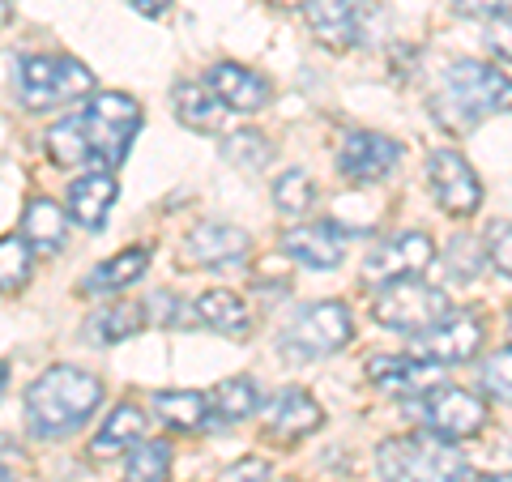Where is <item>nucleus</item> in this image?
<instances>
[{
    "label": "nucleus",
    "instance_id": "nucleus-1",
    "mask_svg": "<svg viewBox=\"0 0 512 482\" xmlns=\"http://www.w3.org/2000/svg\"><path fill=\"white\" fill-rule=\"evenodd\" d=\"M103 401L99 376L82 372V367H47V372L26 389V423L39 440H56L77 431Z\"/></svg>",
    "mask_w": 512,
    "mask_h": 482
},
{
    "label": "nucleus",
    "instance_id": "nucleus-2",
    "mask_svg": "<svg viewBox=\"0 0 512 482\" xmlns=\"http://www.w3.org/2000/svg\"><path fill=\"white\" fill-rule=\"evenodd\" d=\"M495 111H508V73L504 64L491 69V64L478 60H457L448 64L436 94H431V116H436L448 133H470Z\"/></svg>",
    "mask_w": 512,
    "mask_h": 482
},
{
    "label": "nucleus",
    "instance_id": "nucleus-3",
    "mask_svg": "<svg viewBox=\"0 0 512 482\" xmlns=\"http://www.w3.org/2000/svg\"><path fill=\"white\" fill-rule=\"evenodd\" d=\"M376 470L384 482H470L466 453L427 427L384 440L376 448Z\"/></svg>",
    "mask_w": 512,
    "mask_h": 482
},
{
    "label": "nucleus",
    "instance_id": "nucleus-4",
    "mask_svg": "<svg viewBox=\"0 0 512 482\" xmlns=\"http://www.w3.org/2000/svg\"><path fill=\"white\" fill-rule=\"evenodd\" d=\"M77 120H82V137H86V150H90V163L99 167H116L124 163L128 146H133L137 128H141V107L128 99V94H94L86 103V111H77Z\"/></svg>",
    "mask_w": 512,
    "mask_h": 482
},
{
    "label": "nucleus",
    "instance_id": "nucleus-5",
    "mask_svg": "<svg viewBox=\"0 0 512 482\" xmlns=\"http://www.w3.org/2000/svg\"><path fill=\"white\" fill-rule=\"evenodd\" d=\"M13 82H18V99L30 111H47V107L86 99L94 90V73L73 56H26Z\"/></svg>",
    "mask_w": 512,
    "mask_h": 482
},
{
    "label": "nucleus",
    "instance_id": "nucleus-6",
    "mask_svg": "<svg viewBox=\"0 0 512 482\" xmlns=\"http://www.w3.org/2000/svg\"><path fill=\"white\" fill-rule=\"evenodd\" d=\"M355 333V320L342 308L338 299H325V303H308L299 308L282 329V355L291 359H325V355H338V350L350 342Z\"/></svg>",
    "mask_w": 512,
    "mask_h": 482
},
{
    "label": "nucleus",
    "instance_id": "nucleus-7",
    "mask_svg": "<svg viewBox=\"0 0 512 482\" xmlns=\"http://www.w3.org/2000/svg\"><path fill=\"white\" fill-rule=\"evenodd\" d=\"M453 312V303L440 286H427L419 278H402V282H389L372 303V316L380 320L384 329H397V333H419L431 329L436 320H444Z\"/></svg>",
    "mask_w": 512,
    "mask_h": 482
},
{
    "label": "nucleus",
    "instance_id": "nucleus-8",
    "mask_svg": "<svg viewBox=\"0 0 512 482\" xmlns=\"http://www.w3.org/2000/svg\"><path fill=\"white\" fill-rule=\"evenodd\" d=\"M419 419L427 431H436L444 440H470L487 427V406L483 397H474L466 389H448V384H436L419 397Z\"/></svg>",
    "mask_w": 512,
    "mask_h": 482
},
{
    "label": "nucleus",
    "instance_id": "nucleus-9",
    "mask_svg": "<svg viewBox=\"0 0 512 482\" xmlns=\"http://www.w3.org/2000/svg\"><path fill=\"white\" fill-rule=\"evenodd\" d=\"M303 18L320 43L359 47L372 39V22L380 18V9L372 0H303Z\"/></svg>",
    "mask_w": 512,
    "mask_h": 482
},
{
    "label": "nucleus",
    "instance_id": "nucleus-10",
    "mask_svg": "<svg viewBox=\"0 0 512 482\" xmlns=\"http://www.w3.org/2000/svg\"><path fill=\"white\" fill-rule=\"evenodd\" d=\"M410 355H419L427 363H466L478 355L483 346V320L474 312H448L444 320H436L431 329H419L410 333Z\"/></svg>",
    "mask_w": 512,
    "mask_h": 482
},
{
    "label": "nucleus",
    "instance_id": "nucleus-11",
    "mask_svg": "<svg viewBox=\"0 0 512 482\" xmlns=\"http://www.w3.org/2000/svg\"><path fill=\"white\" fill-rule=\"evenodd\" d=\"M431 261H436V244H431V235L406 231V235L380 239V244L367 252L363 278L372 286H389V282H402V278H419Z\"/></svg>",
    "mask_w": 512,
    "mask_h": 482
},
{
    "label": "nucleus",
    "instance_id": "nucleus-12",
    "mask_svg": "<svg viewBox=\"0 0 512 482\" xmlns=\"http://www.w3.org/2000/svg\"><path fill=\"white\" fill-rule=\"evenodd\" d=\"M427 188L440 210L448 214H474L483 205V184L474 167L457 150H431L427 154Z\"/></svg>",
    "mask_w": 512,
    "mask_h": 482
},
{
    "label": "nucleus",
    "instance_id": "nucleus-13",
    "mask_svg": "<svg viewBox=\"0 0 512 482\" xmlns=\"http://www.w3.org/2000/svg\"><path fill=\"white\" fill-rule=\"evenodd\" d=\"M397 163H402V146L384 133H367V128L346 133L342 146H338V171L346 180H359V184L384 180V175L397 171Z\"/></svg>",
    "mask_w": 512,
    "mask_h": 482
},
{
    "label": "nucleus",
    "instance_id": "nucleus-14",
    "mask_svg": "<svg viewBox=\"0 0 512 482\" xmlns=\"http://www.w3.org/2000/svg\"><path fill=\"white\" fill-rule=\"evenodd\" d=\"M261 419H265L269 436L291 444V440L312 436V431L325 423V410H320V401H316L308 389H278L274 397L265 401Z\"/></svg>",
    "mask_w": 512,
    "mask_h": 482
},
{
    "label": "nucleus",
    "instance_id": "nucleus-15",
    "mask_svg": "<svg viewBox=\"0 0 512 482\" xmlns=\"http://www.w3.org/2000/svg\"><path fill=\"white\" fill-rule=\"evenodd\" d=\"M367 380L393 397H423L427 389L440 384V363H427L419 355H397V359L376 355L367 359Z\"/></svg>",
    "mask_w": 512,
    "mask_h": 482
},
{
    "label": "nucleus",
    "instance_id": "nucleus-16",
    "mask_svg": "<svg viewBox=\"0 0 512 482\" xmlns=\"http://www.w3.org/2000/svg\"><path fill=\"white\" fill-rule=\"evenodd\" d=\"M346 244H350V231L338 227V222H312V227H295V231L282 235V252L308 269L342 265Z\"/></svg>",
    "mask_w": 512,
    "mask_h": 482
},
{
    "label": "nucleus",
    "instance_id": "nucleus-17",
    "mask_svg": "<svg viewBox=\"0 0 512 482\" xmlns=\"http://www.w3.org/2000/svg\"><path fill=\"white\" fill-rule=\"evenodd\" d=\"M205 90H210L227 111L231 107L235 111H261L269 103V94H274V86H269L261 73H252L235 60H218L214 69L205 73Z\"/></svg>",
    "mask_w": 512,
    "mask_h": 482
},
{
    "label": "nucleus",
    "instance_id": "nucleus-18",
    "mask_svg": "<svg viewBox=\"0 0 512 482\" xmlns=\"http://www.w3.org/2000/svg\"><path fill=\"white\" fill-rule=\"evenodd\" d=\"M252 239L248 231L231 227V222H201V227H192L188 239H184V256L192 265H239L248 256Z\"/></svg>",
    "mask_w": 512,
    "mask_h": 482
},
{
    "label": "nucleus",
    "instance_id": "nucleus-19",
    "mask_svg": "<svg viewBox=\"0 0 512 482\" xmlns=\"http://www.w3.org/2000/svg\"><path fill=\"white\" fill-rule=\"evenodd\" d=\"M116 192H120V184L107 167L86 171L82 180H73V188H69V218L82 222L86 231H99L111 214V205H116Z\"/></svg>",
    "mask_w": 512,
    "mask_h": 482
},
{
    "label": "nucleus",
    "instance_id": "nucleus-20",
    "mask_svg": "<svg viewBox=\"0 0 512 482\" xmlns=\"http://www.w3.org/2000/svg\"><path fill=\"white\" fill-rule=\"evenodd\" d=\"M192 312H197L201 325H210L222 337H235V342H244V337L256 329L252 308H244V299H239L235 291H205Z\"/></svg>",
    "mask_w": 512,
    "mask_h": 482
},
{
    "label": "nucleus",
    "instance_id": "nucleus-21",
    "mask_svg": "<svg viewBox=\"0 0 512 482\" xmlns=\"http://www.w3.org/2000/svg\"><path fill=\"white\" fill-rule=\"evenodd\" d=\"M146 325H150L146 303H111V308H99L86 320V337H90V346H116V342L137 337Z\"/></svg>",
    "mask_w": 512,
    "mask_h": 482
},
{
    "label": "nucleus",
    "instance_id": "nucleus-22",
    "mask_svg": "<svg viewBox=\"0 0 512 482\" xmlns=\"http://www.w3.org/2000/svg\"><path fill=\"white\" fill-rule=\"evenodd\" d=\"M18 235L26 239L30 248H39V252H60L64 248V235H69V214H64L56 201L35 197V201L26 205Z\"/></svg>",
    "mask_w": 512,
    "mask_h": 482
},
{
    "label": "nucleus",
    "instance_id": "nucleus-23",
    "mask_svg": "<svg viewBox=\"0 0 512 482\" xmlns=\"http://www.w3.org/2000/svg\"><path fill=\"white\" fill-rule=\"evenodd\" d=\"M175 116H180L184 128L205 133V137H214L227 128V107H222L205 86H175Z\"/></svg>",
    "mask_w": 512,
    "mask_h": 482
},
{
    "label": "nucleus",
    "instance_id": "nucleus-24",
    "mask_svg": "<svg viewBox=\"0 0 512 482\" xmlns=\"http://www.w3.org/2000/svg\"><path fill=\"white\" fill-rule=\"evenodd\" d=\"M205 406H210V414L218 423H244L248 414L261 410V393H256V384L248 376H227L210 389Z\"/></svg>",
    "mask_w": 512,
    "mask_h": 482
},
{
    "label": "nucleus",
    "instance_id": "nucleus-25",
    "mask_svg": "<svg viewBox=\"0 0 512 482\" xmlns=\"http://www.w3.org/2000/svg\"><path fill=\"white\" fill-rule=\"evenodd\" d=\"M141 436H146V410H137V406H124L120 410H111V419L103 423V431L94 436L90 444V453L94 457H116V453H128Z\"/></svg>",
    "mask_w": 512,
    "mask_h": 482
},
{
    "label": "nucleus",
    "instance_id": "nucleus-26",
    "mask_svg": "<svg viewBox=\"0 0 512 482\" xmlns=\"http://www.w3.org/2000/svg\"><path fill=\"white\" fill-rule=\"evenodd\" d=\"M146 269H150V252H146V248H124L120 256H111V261H103L99 269L90 273V278L82 282V291H86V295L120 291V286H133Z\"/></svg>",
    "mask_w": 512,
    "mask_h": 482
},
{
    "label": "nucleus",
    "instance_id": "nucleus-27",
    "mask_svg": "<svg viewBox=\"0 0 512 482\" xmlns=\"http://www.w3.org/2000/svg\"><path fill=\"white\" fill-rule=\"evenodd\" d=\"M154 414L180 431H197L210 423V406H205V393H188V389H163L154 393Z\"/></svg>",
    "mask_w": 512,
    "mask_h": 482
},
{
    "label": "nucleus",
    "instance_id": "nucleus-28",
    "mask_svg": "<svg viewBox=\"0 0 512 482\" xmlns=\"http://www.w3.org/2000/svg\"><path fill=\"white\" fill-rule=\"evenodd\" d=\"M124 474H128V482H171V444L141 436L128 448Z\"/></svg>",
    "mask_w": 512,
    "mask_h": 482
},
{
    "label": "nucleus",
    "instance_id": "nucleus-29",
    "mask_svg": "<svg viewBox=\"0 0 512 482\" xmlns=\"http://www.w3.org/2000/svg\"><path fill=\"white\" fill-rule=\"evenodd\" d=\"M47 154H52V163H60V167H86L90 150H86V137H82V120L64 116L60 124L47 128Z\"/></svg>",
    "mask_w": 512,
    "mask_h": 482
},
{
    "label": "nucleus",
    "instance_id": "nucleus-30",
    "mask_svg": "<svg viewBox=\"0 0 512 482\" xmlns=\"http://www.w3.org/2000/svg\"><path fill=\"white\" fill-rule=\"evenodd\" d=\"M222 158L239 171H261L269 158H274V141L265 133H252V128H239V133L222 141Z\"/></svg>",
    "mask_w": 512,
    "mask_h": 482
},
{
    "label": "nucleus",
    "instance_id": "nucleus-31",
    "mask_svg": "<svg viewBox=\"0 0 512 482\" xmlns=\"http://www.w3.org/2000/svg\"><path fill=\"white\" fill-rule=\"evenodd\" d=\"M274 205H278L286 218L308 214L312 205H316V184H312V175L303 171V167H291L286 175H278V184H274Z\"/></svg>",
    "mask_w": 512,
    "mask_h": 482
},
{
    "label": "nucleus",
    "instance_id": "nucleus-32",
    "mask_svg": "<svg viewBox=\"0 0 512 482\" xmlns=\"http://www.w3.org/2000/svg\"><path fill=\"white\" fill-rule=\"evenodd\" d=\"M30 256H35V248H30L22 235L0 239V291H18V286H26Z\"/></svg>",
    "mask_w": 512,
    "mask_h": 482
},
{
    "label": "nucleus",
    "instance_id": "nucleus-33",
    "mask_svg": "<svg viewBox=\"0 0 512 482\" xmlns=\"http://www.w3.org/2000/svg\"><path fill=\"white\" fill-rule=\"evenodd\" d=\"M444 265L453 269L457 282H470V278H478V269H483V256H478L470 235H453L448 239V252H444Z\"/></svg>",
    "mask_w": 512,
    "mask_h": 482
},
{
    "label": "nucleus",
    "instance_id": "nucleus-34",
    "mask_svg": "<svg viewBox=\"0 0 512 482\" xmlns=\"http://www.w3.org/2000/svg\"><path fill=\"white\" fill-rule=\"evenodd\" d=\"M508 367H512V350L508 346L495 350V355L487 359V367H483V389H487V397L500 401V406H508V397H512V389H508Z\"/></svg>",
    "mask_w": 512,
    "mask_h": 482
},
{
    "label": "nucleus",
    "instance_id": "nucleus-35",
    "mask_svg": "<svg viewBox=\"0 0 512 482\" xmlns=\"http://www.w3.org/2000/svg\"><path fill=\"white\" fill-rule=\"evenodd\" d=\"M146 316L158 320V325H201L197 312H188V303H180L171 291H158V295L146 303Z\"/></svg>",
    "mask_w": 512,
    "mask_h": 482
},
{
    "label": "nucleus",
    "instance_id": "nucleus-36",
    "mask_svg": "<svg viewBox=\"0 0 512 482\" xmlns=\"http://www.w3.org/2000/svg\"><path fill=\"white\" fill-rule=\"evenodd\" d=\"M218 482H269V461L265 457H239L218 474Z\"/></svg>",
    "mask_w": 512,
    "mask_h": 482
},
{
    "label": "nucleus",
    "instance_id": "nucleus-37",
    "mask_svg": "<svg viewBox=\"0 0 512 482\" xmlns=\"http://www.w3.org/2000/svg\"><path fill=\"white\" fill-rule=\"evenodd\" d=\"M487 252H491L495 269H500V278H508V273H512V256H508V218L491 222V231H487Z\"/></svg>",
    "mask_w": 512,
    "mask_h": 482
},
{
    "label": "nucleus",
    "instance_id": "nucleus-38",
    "mask_svg": "<svg viewBox=\"0 0 512 482\" xmlns=\"http://www.w3.org/2000/svg\"><path fill=\"white\" fill-rule=\"evenodd\" d=\"M457 13H466V18L495 22V18H508V0H457Z\"/></svg>",
    "mask_w": 512,
    "mask_h": 482
},
{
    "label": "nucleus",
    "instance_id": "nucleus-39",
    "mask_svg": "<svg viewBox=\"0 0 512 482\" xmlns=\"http://www.w3.org/2000/svg\"><path fill=\"white\" fill-rule=\"evenodd\" d=\"M137 13H146V18H163V13L171 9V0H128Z\"/></svg>",
    "mask_w": 512,
    "mask_h": 482
},
{
    "label": "nucleus",
    "instance_id": "nucleus-40",
    "mask_svg": "<svg viewBox=\"0 0 512 482\" xmlns=\"http://www.w3.org/2000/svg\"><path fill=\"white\" fill-rule=\"evenodd\" d=\"M13 22V5H9V0H0V26H9Z\"/></svg>",
    "mask_w": 512,
    "mask_h": 482
},
{
    "label": "nucleus",
    "instance_id": "nucleus-41",
    "mask_svg": "<svg viewBox=\"0 0 512 482\" xmlns=\"http://www.w3.org/2000/svg\"><path fill=\"white\" fill-rule=\"evenodd\" d=\"M5 384H9V363H0V397H5Z\"/></svg>",
    "mask_w": 512,
    "mask_h": 482
},
{
    "label": "nucleus",
    "instance_id": "nucleus-42",
    "mask_svg": "<svg viewBox=\"0 0 512 482\" xmlns=\"http://www.w3.org/2000/svg\"><path fill=\"white\" fill-rule=\"evenodd\" d=\"M474 482H508V474H487V478H474Z\"/></svg>",
    "mask_w": 512,
    "mask_h": 482
},
{
    "label": "nucleus",
    "instance_id": "nucleus-43",
    "mask_svg": "<svg viewBox=\"0 0 512 482\" xmlns=\"http://www.w3.org/2000/svg\"><path fill=\"white\" fill-rule=\"evenodd\" d=\"M0 482H18V478H13V474L5 470V465H0Z\"/></svg>",
    "mask_w": 512,
    "mask_h": 482
}]
</instances>
